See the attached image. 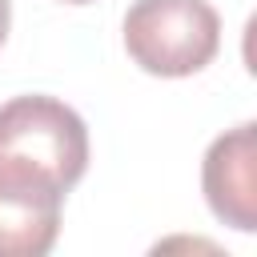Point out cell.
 I'll use <instances>...</instances> for the list:
<instances>
[{
    "label": "cell",
    "mask_w": 257,
    "mask_h": 257,
    "mask_svg": "<svg viewBox=\"0 0 257 257\" xmlns=\"http://www.w3.org/2000/svg\"><path fill=\"white\" fill-rule=\"evenodd\" d=\"M64 193L0 169V257H44L60 233Z\"/></svg>",
    "instance_id": "277c9868"
},
{
    "label": "cell",
    "mask_w": 257,
    "mask_h": 257,
    "mask_svg": "<svg viewBox=\"0 0 257 257\" xmlns=\"http://www.w3.org/2000/svg\"><path fill=\"white\" fill-rule=\"evenodd\" d=\"M201 185L209 209L225 225L241 233L257 229V124L253 120L221 133L209 145L201 165Z\"/></svg>",
    "instance_id": "3957f363"
},
{
    "label": "cell",
    "mask_w": 257,
    "mask_h": 257,
    "mask_svg": "<svg viewBox=\"0 0 257 257\" xmlns=\"http://www.w3.org/2000/svg\"><path fill=\"white\" fill-rule=\"evenodd\" d=\"M68 4H84V0H68Z\"/></svg>",
    "instance_id": "8992f818"
},
{
    "label": "cell",
    "mask_w": 257,
    "mask_h": 257,
    "mask_svg": "<svg viewBox=\"0 0 257 257\" xmlns=\"http://www.w3.org/2000/svg\"><path fill=\"white\" fill-rule=\"evenodd\" d=\"M0 169L48 181L68 193L88 169L84 120L52 96H12L0 104Z\"/></svg>",
    "instance_id": "6da1fadb"
},
{
    "label": "cell",
    "mask_w": 257,
    "mask_h": 257,
    "mask_svg": "<svg viewBox=\"0 0 257 257\" xmlns=\"http://www.w3.org/2000/svg\"><path fill=\"white\" fill-rule=\"evenodd\" d=\"M8 20H12V4L0 0V44H4V36H8Z\"/></svg>",
    "instance_id": "5b68a950"
},
{
    "label": "cell",
    "mask_w": 257,
    "mask_h": 257,
    "mask_svg": "<svg viewBox=\"0 0 257 257\" xmlns=\"http://www.w3.org/2000/svg\"><path fill=\"white\" fill-rule=\"evenodd\" d=\"M124 48L153 76H193L221 48V16L209 0H133Z\"/></svg>",
    "instance_id": "7a4b0ae2"
}]
</instances>
